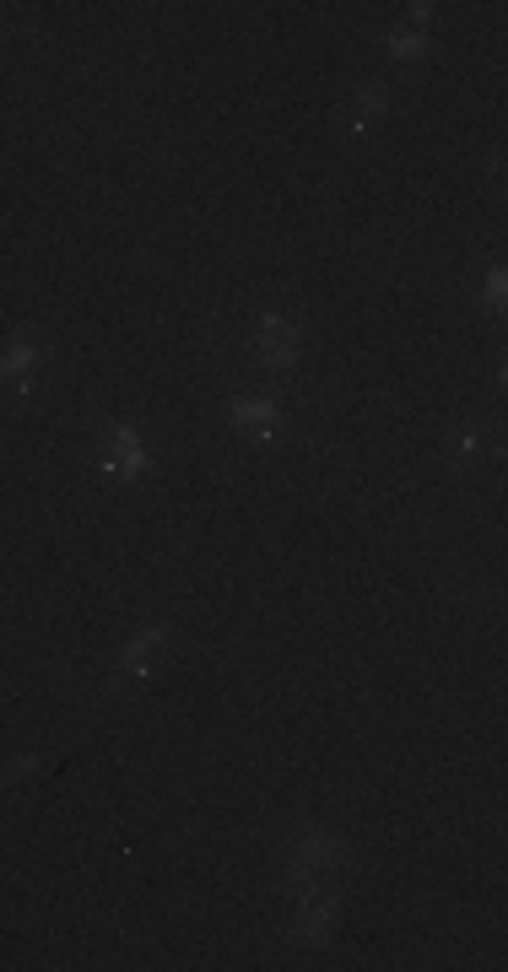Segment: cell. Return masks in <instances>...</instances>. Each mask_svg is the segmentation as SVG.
Returning <instances> with one entry per match:
<instances>
[{
	"instance_id": "cell-8",
	"label": "cell",
	"mask_w": 508,
	"mask_h": 972,
	"mask_svg": "<svg viewBox=\"0 0 508 972\" xmlns=\"http://www.w3.org/2000/svg\"><path fill=\"white\" fill-rule=\"evenodd\" d=\"M389 49H395L400 60H417V54L428 49V38H422V33H389Z\"/></svg>"
},
{
	"instance_id": "cell-9",
	"label": "cell",
	"mask_w": 508,
	"mask_h": 972,
	"mask_svg": "<svg viewBox=\"0 0 508 972\" xmlns=\"http://www.w3.org/2000/svg\"><path fill=\"white\" fill-rule=\"evenodd\" d=\"M455 448H460V459H482V432H471V427H466V432L455 438Z\"/></svg>"
},
{
	"instance_id": "cell-1",
	"label": "cell",
	"mask_w": 508,
	"mask_h": 972,
	"mask_svg": "<svg viewBox=\"0 0 508 972\" xmlns=\"http://www.w3.org/2000/svg\"><path fill=\"white\" fill-rule=\"evenodd\" d=\"M340 864H346V842L331 833H303L293 842V859H287V875H293V886H314V881H325V875H336Z\"/></svg>"
},
{
	"instance_id": "cell-4",
	"label": "cell",
	"mask_w": 508,
	"mask_h": 972,
	"mask_svg": "<svg viewBox=\"0 0 508 972\" xmlns=\"http://www.w3.org/2000/svg\"><path fill=\"white\" fill-rule=\"evenodd\" d=\"M33 368H44V341H33V335H16V341L0 352V384L33 390Z\"/></svg>"
},
{
	"instance_id": "cell-7",
	"label": "cell",
	"mask_w": 508,
	"mask_h": 972,
	"mask_svg": "<svg viewBox=\"0 0 508 972\" xmlns=\"http://www.w3.org/2000/svg\"><path fill=\"white\" fill-rule=\"evenodd\" d=\"M336 913H340L336 897H320V902H309V908L298 913V940H303V946H320V940H331V930H336Z\"/></svg>"
},
{
	"instance_id": "cell-5",
	"label": "cell",
	"mask_w": 508,
	"mask_h": 972,
	"mask_svg": "<svg viewBox=\"0 0 508 972\" xmlns=\"http://www.w3.org/2000/svg\"><path fill=\"white\" fill-rule=\"evenodd\" d=\"M169 649V627H147L125 654H120V681H136V676H147L152 670V660Z\"/></svg>"
},
{
	"instance_id": "cell-6",
	"label": "cell",
	"mask_w": 508,
	"mask_h": 972,
	"mask_svg": "<svg viewBox=\"0 0 508 972\" xmlns=\"http://www.w3.org/2000/svg\"><path fill=\"white\" fill-rule=\"evenodd\" d=\"M233 421H238L249 438L265 443L271 427H276V401H271V395H238V401H233Z\"/></svg>"
},
{
	"instance_id": "cell-10",
	"label": "cell",
	"mask_w": 508,
	"mask_h": 972,
	"mask_svg": "<svg viewBox=\"0 0 508 972\" xmlns=\"http://www.w3.org/2000/svg\"><path fill=\"white\" fill-rule=\"evenodd\" d=\"M487 297H493V303L504 297V271H493V276H487Z\"/></svg>"
},
{
	"instance_id": "cell-3",
	"label": "cell",
	"mask_w": 508,
	"mask_h": 972,
	"mask_svg": "<svg viewBox=\"0 0 508 972\" xmlns=\"http://www.w3.org/2000/svg\"><path fill=\"white\" fill-rule=\"evenodd\" d=\"M147 470V443H141V432L131 427V421H114L109 427V476H141Z\"/></svg>"
},
{
	"instance_id": "cell-2",
	"label": "cell",
	"mask_w": 508,
	"mask_h": 972,
	"mask_svg": "<svg viewBox=\"0 0 508 972\" xmlns=\"http://www.w3.org/2000/svg\"><path fill=\"white\" fill-rule=\"evenodd\" d=\"M298 346H303L298 324H287L282 313H260V362H271V368H287V362L298 357Z\"/></svg>"
}]
</instances>
